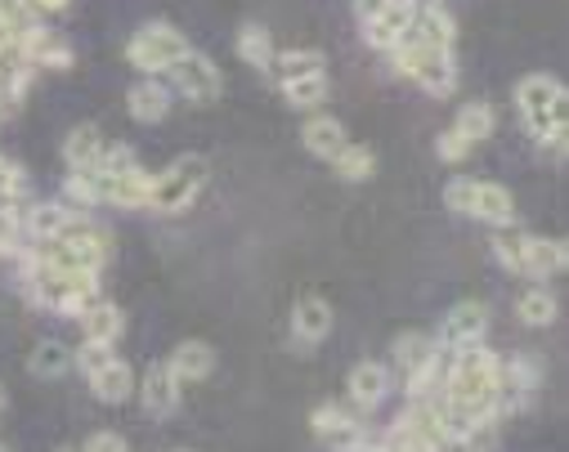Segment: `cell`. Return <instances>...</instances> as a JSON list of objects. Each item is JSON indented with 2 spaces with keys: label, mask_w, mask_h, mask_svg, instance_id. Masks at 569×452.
<instances>
[{
  "label": "cell",
  "mask_w": 569,
  "mask_h": 452,
  "mask_svg": "<svg viewBox=\"0 0 569 452\" xmlns=\"http://www.w3.org/2000/svg\"><path fill=\"white\" fill-rule=\"evenodd\" d=\"M99 193L103 207H121V211H149L153 198V175L144 167H130L121 175H99Z\"/></svg>",
  "instance_id": "cell-12"
},
{
  "label": "cell",
  "mask_w": 569,
  "mask_h": 452,
  "mask_svg": "<svg viewBox=\"0 0 569 452\" xmlns=\"http://www.w3.org/2000/svg\"><path fill=\"white\" fill-rule=\"evenodd\" d=\"M390 63H395L399 77L417 81L426 94H436V99H445V94L458 90V63H453V54L421 50V46H412V41L403 37V41L390 50Z\"/></svg>",
  "instance_id": "cell-5"
},
{
  "label": "cell",
  "mask_w": 569,
  "mask_h": 452,
  "mask_svg": "<svg viewBox=\"0 0 569 452\" xmlns=\"http://www.w3.org/2000/svg\"><path fill=\"white\" fill-rule=\"evenodd\" d=\"M99 153H103V134H99V125L86 121V125L68 130V139H63V162H68V171H94Z\"/></svg>",
  "instance_id": "cell-24"
},
{
  "label": "cell",
  "mask_w": 569,
  "mask_h": 452,
  "mask_svg": "<svg viewBox=\"0 0 569 452\" xmlns=\"http://www.w3.org/2000/svg\"><path fill=\"white\" fill-rule=\"evenodd\" d=\"M81 452H130V443H126L117 430H94Z\"/></svg>",
  "instance_id": "cell-37"
},
{
  "label": "cell",
  "mask_w": 569,
  "mask_h": 452,
  "mask_svg": "<svg viewBox=\"0 0 569 452\" xmlns=\"http://www.w3.org/2000/svg\"><path fill=\"white\" fill-rule=\"evenodd\" d=\"M332 167H337V175H341L346 184H363V180H372L377 158H372V148H363V143H346L341 153L332 158Z\"/></svg>",
  "instance_id": "cell-30"
},
{
  "label": "cell",
  "mask_w": 569,
  "mask_h": 452,
  "mask_svg": "<svg viewBox=\"0 0 569 452\" xmlns=\"http://www.w3.org/2000/svg\"><path fill=\"white\" fill-rule=\"evenodd\" d=\"M471 148H476V143H471L467 134H458L453 125H449V130H445V134L436 139V153H440V162H453V167L471 158Z\"/></svg>",
  "instance_id": "cell-34"
},
{
  "label": "cell",
  "mask_w": 569,
  "mask_h": 452,
  "mask_svg": "<svg viewBox=\"0 0 569 452\" xmlns=\"http://www.w3.org/2000/svg\"><path fill=\"white\" fill-rule=\"evenodd\" d=\"M63 202H68L72 211H94V207H103L99 175H94V171H68V180H63Z\"/></svg>",
  "instance_id": "cell-31"
},
{
  "label": "cell",
  "mask_w": 569,
  "mask_h": 452,
  "mask_svg": "<svg viewBox=\"0 0 569 452\" xmlns=\"http://www.w3.org/2000/svg\"><path fill=\"white\" fill-rule=\"evenodd\" d=\"M269 72H278V81H288V77H310V72H328V54H323V50H315V46L278 50Z\"/></svg>",
  "instance_id": "cell-28"
},
{
  "label": "cell",
  "mask_w": 569,
  "mask_h": 452,
  "mask_svg": "<svg viewBox=\"0 0 569 452\" xmlns=\"http://www.w3.org/2000/svg\"><path fill=\"white\" fill-rule=\"evenodd\" d=\"M346 452H386V448H381V439H372V434H368L363 443H355V448H346Z\"/></svg>",
  "instance_id": "cell-40"
},
{
  "label": "cell",
  "mask_w": 569,
  "mask_h": 452,
  "mask_svg": "<svg viewBox=\"0 0 569 452\" xmlns=\"http://www.w3.org/2000/svg\"><path fill=\"white\" fill-rule=\"evenodd\" d=\"M180 381H176V372L167 368V359L162 363H149L144 368V376L134 381V394H139V403H144V412L153 416V421H167L176 408H180Z\"/></svg>",
  "instance_id": "cell-10"
},
{
  "label": "cell",
  "mask_w": 569,
  "mask_h": 452,
  "mask_svg": "<svg viewBox=\"0 0 569 452\" xmlns=\"http://www.w3.org/2000/svg\"><path fill=\"white\" fill-rule=\"evenodd\" d=\"M346 394H350V403L359 408V412H372V408H381L386 403V394H390V368L386 363H359L355 372H350V381H346Z\"/></svg>",
  "instance_id": "cell-18"
},
{
  "label": "cell",
  "mask_w": 569,
  "mask_h": 452,
  "mask_svg": "<svg viewBox=\"0 0 569 452\" xmlns=\"http://www.w3.org/2000/svg\"><path fill=\"white\" fill-rule=\"evenodd\" d=\"M59 452H77V448H59Z\"/></svg>",
  "instance_id": "cell-43"
},
{
  "label": "cell",
  "mask_w": 569,
  "mask_h": 452,
  "mask_svg": "<svg viewBox=\"0 0 569 452\" xmlns=\"http://www.w3.org/2000/svg\"><path fill=\"white\" fill-rule=\"evenodd\" d=\"M516 108H520V121L525 130L547 143L556 158H565V121H569V90L547 77V72H533L516 86Z\"/></svg>",
  "instance_id": "cell-2"
},
{
  "label": "cell",
  "mask_w": 569,
  "mask_h": 452,
  "mask_svg": "<svg viewBox=\"0 0 569 452\" xmlns=\"http://www.w3.org/2000/svg\"><path fill=\"white\" fill-rule=\"evenodd\" d=\"M207 180H211L207 158H198V153L176 158V162H171L162 175H153V198H149V211H158V215H180V211H189V207L202 198Z\"/></svg>",
  "instance_id": "cell-3"
},
{
  "label": "cell",
  "mask_w": 569,
  "mask_h": 452,
  "mask_svg": "<svg viewBox=\"0 0 569 452\" xmlns=\"http://www.w3.org/2000/svg\"><path fill=\"white\" fill-rule=\"evenodd\" d=\"M565 242L560 238H529L520 233L516 242V278H529V282H547L565 269Z\"/></svg>",
  "instance_id": "cell-9"
},
{
  "label": "cell",
  "mask_w": 569,
  "mask_h": 452,
  "mask_svg": "<svg viewBox=\"0 0 569 452\" xmlns=\"http://www.w3.org/2000/svg\"><path fill=\"white\" fill-rule=\"evenodd\" d=\"M189 50H193V46H189V37H184L180 28H171V23H149V28H139V32L130 37L126 59H130L134 72L162 77V72H171Z\"/></svg>",
  "instance_id": "cell-4"
},
{
  "label": "cell",
  "mask_w": 569,
  "mask_h": 452,
  "mask_svg": "<svg viewBox=\"0 0 569 452\" xmlns=\"http://www.w3.org/2000/svg\"><path fill=\"white\" fill-rule=\"evenodd\" d=\"M28 372L41 376V381H59V376L72 372V350L63 341H41L32 350V359H28Z\"/></svg>",
  "instance_id": "cell-29"
},
{
  "label": "cell",
  "mask_w": 569,
  "mask_h": 452,
  "mask_svg": "<svg viewBox=\"0 0 569 452\" xmlns=\"http://www.w3.org/2000/svg\"><path fill=\"white\" fill-rule=\"evenodd\" d=\"M171 452H189V448H171Z\"/></svg>",
  "instance_id": "cell-42"
},
{
  "label": "cell",
  "mask_w": 569,
  "mask_h": 452,
  "mask_svg": "<svg viewBox=\"0 0 569 452\" xmlns=\"http://www.w3.org/2000/svg\"><path fill=\"white\" fill-rule=\"evenodd\" d=\"M310 425H315V434H319L323 443H332L337 452H346V448H355V443L368 439L363 421H359L355 412H346L341 403H319L315 416H310Z\"/></svg>",
  "instance_id": "cell-14"
},
{
  "label": "cell",
  "mask_w": 569,
  "mask_h": 452,
  "mask_svg": "<svg viewBox=\"0 0 569 452\" xmlns=\"http://www.w3.org/2000/svg\"><path fill=\"white\" fill-rule=\"evenodd\" d=\"M0 408H6V390H0Z\"/></svg>",
  "instance_id": "cell-41"
},
{
  "label": "cell",
  "mask_w": 569,
  "mask_h": 452,
  "mask_svg": "<svg viewBox=\"0 0 569 452\" xmlns=\"http://www.w3.org/2000/svg\"><path fill=\"white\" fill-rule=\"evenodd\" d=\"M412 14H417V0H390V6L372 19V23H363V41L372 46V50H381V54H390L403 37H408V28H412Z\"/></svg>",
  "instance_id": "cell-15"
},
{
  "label": "cell",
  "mask_w": 569,
  "mask_h": 452,
  "mask_svg": "<svg viewBox=\"0 0 569 452\" xmlns=\"http://www.w3.org/2000/svg\"><path fill=\"white\" fill-rule=\"evenodd\" d=\"M126 108H130V117H134V121L158 125V121H167V112H171V86H167L162 77H144V81H134V86L126 90Z\"/></svg>",
  "instance_id": "cell-17"
},
{
  "label": "cell",
  "mask_w": 569,
  "mask_h": 452,
  "mask_svg": "<svg viewBox=\"0 0 569 452\" xmlns=\"http://www.w3.org/2000/svg\"><path fill=\"white\" fill-rule=\"evenodd\" d=\"M471 184H476V180H467V175H458V180L445 184V207H449L453 215H467V207H471Z\"/></svg>",
  "instance_id": "cell-35"
},
{
  "label": "cell",
  "mask_w": 569,
  "mask_h": 452,
  "mask_svg": "<svg viewBox=\"0 0 569 452\" xmlns=\"http://www.w3.org/2000/svg\"><path fill=\"white\" fill-rule=\"evenodd\" d=\"M386 6H390V0H355V14H359V23H372Z\"/></svg>",
  "instance_id": "cell-39"
},
{
  "label": "cell",
  "mask_w": 569,
  "mask_h": 452,
  "mask_svg": "<svg viewBox=\"0 0 569 452\" xmlns=\"http://www.w3.org/2000/svg\"><path fill=\"white\" fill-rule=\"evenodd\" d=\"M233 46H238V59L247 63V68H256V72H269L273 68V37L260 28V23H242L238 28V37H233Z\"/></svg>",
  "instance_id": "cell-26"
},
{
  "label": "cell",
  "mask_w": 569,
  "mask_h": 452,
  "mask_svg": "<svg viewBox=\"0 0 569 452\" xmlns=\"http://www.w3.org/2000/svg\"><path fill=\"white\" fill-rule=\"evenodd\" d=\"M171 86H176V94L189 99V103H216V99L224 94V77H220V68H216L202 50H189V54L171 68Z\"/></svg>",
  "instance_id": "cell-6"
},
{
  "label": "cell",
  "mask_w": 569,
  "mask_h": 452,
  "mask_svg": "<svg viewBox=\"0 0 569 452\" xmlns=\"http://www.w3.org/2000/svg\"><path fill=\"white\" fill-rule=\"evenodd\" d=\"M467 215H471V220H485V224H493V229H511V224H516V198H511L502 184H493V180H476V184H471V207H467Z\"/></svg>",
  "instance_id": "cell-16"
},
{
  "label": "cell",
  "mask_w": 569,
  "mask_h": 452,
  "mask_svg": "<svg viewBox=\"0 0 569 452\" xmlns=\"http://www.w3.org/2000/svg\"><path fill=\"white\" fill-rule=\"evenodd\" d=\"M489 332V305L485 300H458V305L445 314V328H440V350H467V345H480Z\"/></svg>",
  "instance_id": "cell-8"
},
{
  "label": "cell",
  "mask_w": 569,
  "mask_h": 452,
  "mask_svg": "<svg viewBox=\"0 0 569 452\" xmlns=\"http://www.w3.org/2000/svg\"><path fill=\"white\" fill-rule=\"evenodd\" d=\"M516 319H520L525 328H551V323H556V295H551L542 282L525 287L520 300H516Z\"/></svg>",
  "instance_id": "cell-27"
},
{
  "label": "cell",
  "mask_w": 569,
  "mask_h": 452,
  "mask_svg": "<svg viewBox=\"0 0 569 452\" xmlns=\"http://www.w3.org/2000/svg\"><path fill=\"white\" fill-rule=\"evenodd\" d=\"M103 359H112V345H94V341H81V350H72V368H81L86 376L103 363Z\"/></svg>",
  "instance_id": "cell-36"
},
{
  "label": "cell",
  "mask_w": 569,
  "mask_h": 452,
  "mask_svg": "<svg viewBox=\"0 0 569 452\" xmlns=\"http://www.w3.org/2000/svg\"><path fill=\"white\" fill-rule=\"evenodd\" d=\"M408 41L421 46V50H436V54H453V41H458V23L445 6H436V0H426V6H417L412 14V28H408Z\"/></svg>",
  "instance_id": "cell-11"
},
{
  "label": "cell",
  "mask_w": 569,
  "mask_h": 452,
  "mask_svg": "<svg viewBox=\"0 0 569 452\" xmlns=\"http://www.w3.org/2000/svg\"><path fill=\"white\" fill-rule=\"evenodd\" d=\"M130 167H139V158H134L130 143H103V153H99V162H94V175H121V171H130Z\"/></svg>",
  "instance_id": "cell-33"
},
{
  "label": "cell",
  "mask_w": 569,
  "mask_h": 452,
  "mask_svg": "<svg viewBox=\"0 0 569 452\" xmlns=\"http://www.w3.org/2000/svg\"><path fill=\"white\" fill-rule=\"evenodd\" d=\"M19 50H23V59H28L32 72H68V68H72V46H68V37H63V32H50V28H41V23H28V28L19 32Z\"/></svg>",
  "instance_id": "cell-7"
},
{
  "label": "cell",
  "mask_w": 569,
  "mask_h": 452,
  "mask_svg": "<svg viewBox=\"0 0 569 452\" xmlns=\"http://www.w3.org/2000/svg\"><path fill=\"white\" fill-rule=\"evenodd\" d=\"M332 332V305L323 295H301L292 305V345L297 350H319Z\"/></svg>",
  "instance_id": "cell-13"
},
{
  "label": "cell",
  "mask_w": 569,
  "mask_h": 452,
  "mask_svg": "<svg viewBox=\"0 0 569 452\" xmlns=\"http://www.w3.org/2000/svg\"><path fill=\"white\" fill-rule=\"evenodd\" d=\"M167 368L176 372L180 385H193V381H207L216 372V350L207 341H180L167 359Z\"/></svg>",
  "instance_id": "cell-22"
},
{
  "label": "cell",
  "mask_w": 569,
  "mask_h": 452,
  "mask_svg": "<svg viewBox=\"0 0 569 452\" xmlns=\"http://www.w3.org/2000/svg\"><path fill=\"white\" fill-rule=\"evenodd\" d=\"M77 211L68 202H28L23 211V238L28 242H54Z\"/></svg>",
  "instance_id": "cell-21"
},
{
  "label": "cell",
  "mask_w": 569,
  "mask_h": 452,
  "mask_svg": "<svg viewBox=\"0 0 569 452\" xmlns=\"http://www.w3.org/2000/svg\"><path fill=\"white\" fill-rule=\"evenodd\" d=\"M68 0H28V14L32 19H46V14H63Z\"/></svg>",
  "instance_id": "cell-38"
},
{
  "label": "cell",
  "mask_w": 569,
  "mask_h": 452,
  "mask_svg": "<svg viewBox=\"0 0 569 452\" xmlns=\"http://www.w3.org/2000/svg\"><path fill=\"white\" fill-rule=\"evenodd\" d=\"M81 323V341H94V345H112L117 350V341H121V332H126V314L112 305V300H94V305L77 319Z\"/></svg>",
  "instance_id": "cell-20"
},
{
  "label": "cell",
  "mask_w": 569,
  "mask_h": 452,
  "mask_svg": "<svg viewBox=\"0 0 569 452\" xmlns=\"http://www.w3.org/2000/svg\"><path fill=\"white\" fill-rule=\"evenodd\" d=\"M0 452H10V448H6V443H0Z\"/></svg>",
  "instance_id": "cell-44"
},
{
  "label": "cell",
  "mask_w": 569,
  "mask_h": 452,
  "mask_svg": "<svg viewBox=\"0 0 569 452\" xmlns=\"http://www.w3.org/2000/svg\"><path fill=\"white\" fill-rule=\"evenodd\" d=\"M278 90H282V99H288L292 108L310 112V108H323V103H328L332 81H328V72H310V77H288V81H278Z\"/></svg>",
  "instance_id": "cell-25"
},
{
  "label": "cell",
  "mask_w": 569,
  "mask_h": 452,
  "mask_svg": "<svg viewBox=\"0 0 569 452\" xmlns=\"http://www.w3.org/2000/svg\"><path fill=\"white\" fill-rule=\"evenodd\" d=\"M498 363L502 354H493L485 341L480 345H467V350H453L449 363H445V381H440V399L462 412L467 421H502L507 408L498 399Z\"/></svg>",
  "instance_id": "cell-1"
},
{
  "label": "cell",
  "mask_w": 569,
  "mask_h": 452,
  "mask_svg": "<svg viewBox=\"0 0 569 452\" xmlns=\"http://www.w3.org/2000/svg\"><path fill=\"white\" fill-rule=\"evenodd\" d=\"M301 143L310 148V153L319 158V162H332L341 148L350 143L346 139V125L337 121V117H328V112H315L310 121H306V130H301Z\"/></svg>",
  "instance_id": "cell-23"
},
{
  "label": "cell",
  "mask_w": 569,
  "mask_h": 452,
  "mask_svg": "<svg viewBox=\"0 0 569 452\" xmlns=\"http://www.w3.org/2000/svg\"><path fill=\"white\" fill-rule=\"evenodd\" d=\"M86 381H90V394H94L99 403H126V399L134 394V368H130L126 359H117V354L103 359Z\"/></svg>",
  "instance_id": "cell-19"
},
{
  "label": "cell",
  "mask_w": 569,
  "mask_h": 452,
  "mask_svg": "<svg viewBox=\"0 0 569 452\" xmlns=\"http://www.w3.org/2000/svg\"><path fill=\"white\" fill-rule=\"evenodd\" d=\"M493 125H498V117H493V108H489L485 99H476V103L458 108V121H453V130H458V134H467L471 143H485V139L493 134Z\"/></svg>",
  "instance_id": "cell-32"
}]
</instances>
